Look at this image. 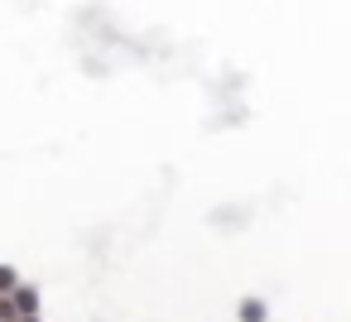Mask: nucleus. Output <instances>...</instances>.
Segmentation results:
<instances>
[{
	"label": "nucleus",
	"mask_w": 351,
	"mask_h": 322,
	"mask_svg": "<svg viewBox=\"0 0 351 322\" xmlns=\"http://www.w3.org/2000/svg\"><path fill=\"white\" fill-rule=\"evenodd\" d=\"M10 298H15L20 317H34V312H44V288H39V284H29V279H20V288H15Z\"/></svg>",
	"instance_id": "f257e3e1"
},
{
	"label": "nucleus",
	"mask_w": 351,
	"mask_h": 322,
	"mask_svg": "<svg viewBox=\"0 0 351 322\" xmlns=\"http://www.w3.org/2000/svg\"><path fill=\"white\" fill-rule=\"evenodd\" d=\"M236 322H269V303H265L260 293L236 298Z\"/></svg>",
	"instance_id": "f03ea898"
},
{
	"label": "nucleus",
	"mask_w": 351,
	"mask_h": 322,
	"mask_svg": "<svg viewBox=\"0 0 351 322\" xmlns=\"http://www.w3.org/2000/svg\"><path fill=\"white\" fill-rule=\"evenodd\" d=\"M20 288V269L15 264H0V293H15Z\"/></svg>",
	"instance_id": "7ed1b4c3"
},
{
	"label": "nucleus",
	"mask_w": 351,
	"mask_h": 322,
	"mask_svg": "<svg viewBox=\"0 0 351 322\" xmlns=\"http://www.w3.org/2000/svg\"><path fill=\"white\" fill-rule=\"evenodd\" d=\"M0 322H20V308H15L10 293H0Z\"/></svg>",
	"instance_id": "20e7f679"
},
{
	"label": "nucleus",
	"mask_w": 351,
	"mask_h": 322,
	"mask_svg": "<svg viewBox=\"0 0 351 322\" xmlns=\"http://www.w3.org/2000/svg\"><path fill=\"white\" fill-rule=\"evenodd\" d=\"M20 322H44V312H34V317H20Z\"/></svg>",
	"instance_id": "39448f33"
}]
</instances>
